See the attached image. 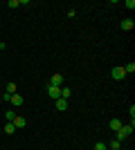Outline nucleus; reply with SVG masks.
I'll return each mask as SVG.
<instances>
[{
    "mask_svg": "<svg viewBox=\"0 0 135 150\" xmlns=\"http://www.w3.org/2000/svg\"><path fill=\"white\" fill-rule=\"evenodd\" d=\"M0 81H2V79H0Z\"/></svg>",
    "mask_w": 135,
    "mask_h": 150,
    "instance_id": "obj_21",
    "label": "nucleus"
},
{
    "mask_svg": "<svg viewBox=\"0 0 135 150\" xmlns=\"http://www.w3.org/2000/svg\"><path fill=\"white\" fill-rule=\"evenodd\" d=\"M0 103H2V101H0Z\"/></svg>",
    "mask_w": 135,
    "mask_h": 150,
    "instance_id": "obj_20",
    "label": "nucleus"
},
{
    "mask_svg": "<svg viewBox=\"0 0 135 150\" xmlns=\"http://www.w3.org/2000/svg\"><path fill=\"white\" fill-rule=\"evenodd\" d=\"M126 7H129V9H135V0H126Z\"/></svg>",
    "mask_w": 135,
    "mask_h": 150,
    "instance_id": "obj_18",
    "label": "nucleus"
},
{
    "mask_svg": "<svg viewBox=\"0 0 135 150\" xmlns=\"http://www.w3.org/2000/svg\"><path fill=\"white\" fill-rule=\"evenodd\" d=\"M9 101H11V105H14V108H20V105H23V96H20L18 92L11 94V99H9Z\"/></svg>",
    "mask_w": 135,
    "mask_h": 150,
    "instance_id": "obj_6",
    "label": "nucleus"
},
{
    "mask_svg": "<svg viewBox=\"0 0 135 150\" xmlns=\"http://www.w3.org/2000/svg\"><path fill=\"white\" fill-rule=\"evenodd\" d=\"M5 92L7 94H16V83H11V81L5 83Z\"/></svg>",
    "mask_w": 135,
    "mask_h": 150,
    "instance_id": "obj_11",
    "label": "nucleus"
},
{
    "mask_svg": "<svg viewBox=\"0 0 135 150\" xmlns=\"http://www.w3.org/2000/svg\"><path fill=\"white\" fill-rule=\"evenodd\" d=\"M14 132H16L14 123H5V134H14Z\"/></svg>",
    "mask_w": 135,
    "mask_h": 150,
    "instance_id": "obj_15",
    "label": "nucleus"
},
{
    "mask_svg": "<svg viewBox=\"0 0 135 150\" xmlns=\"http://www.w3.org/2000/svg\"><path fill=\"white\" fill-rule=\"evenodd\" d=\"M131 132H133V123H131V125H124V123H122V128H119V130L115 132V134H117L115 139L124 141V139H129V137H131Z\"/></svg>",
    "mask_w": 135,
    "mask_h": 150,
    "instance_id": "obj_1",
    "label": "nucleus"
},
{
    "mask_svg": "<svg viewBox=\"0 0 135 150\" xmlns=\"http://www.w3.org/2000/svg\"><path fill=\"white\" fill-rule=\"evenodd\" d=\"M47 94H50L52 99L56 101V99H61V88H54V85H47Z\"/></svg>",
    "mask_w": 135,
    "mask_h": 150,
    "instance_id": "obj_3",
    "label": "nucleus"
},
{
    "mask_svg": "<svg viewBox=\"0 0 135 150\" xmlns=\"http://www.w3.org/2000/svg\"><path fill=\"white\" fill-rule=\"evenodd\" d=\"M124 72H126V74H133L135 72V63H126V65H124Z\"/></svg>",
    "mask_w": 135,
    "mask_h": 150,
    "instance_id": "obj_12",
    "label": "nucleus"
},
{
    "mask_svg": "<svg viewBox=\"0 0 135 150\" xmlns=\"http://www.w3.org/2000/svg\"><path fill=\"white\" fill-rule=\"evenodd\" d=\"M95 150H108V146L101 144V141H97V144H95Z\"/></svg>",
    "mask_w": 135,
    "mask_h": 150,
    "instance_id": "obj_17",
    "label": "nucleus"
},
{
    "mask_svg": "<svg viewBox=\"0 0 135 150\" xmlns=\"http://www.w3.org/2000/svg\"><path fill=\"white\" fill-rule=\"evenodd\" d=\"M119 148H122V141H119V139H113L108 144V150H119Z\"/></svg>",
    "mask_w": 135,
    "mask_h": 150,
    "instance_id": "obj_10",
    "label": "nucleus"
},
{
    "mask_svg": "<svg viewBox=\"0 0 135 150\" xmlns=\"http://www.w3.org/2000/svg\"><path fill=\"white\" fill-rule=\"evenodd\" d=\"M11 123H14L16 130H20V128H25V125H27V121H25V117H18V114H16V119H14Z\"/></svg>",
    "mask_w": 135,
    "mask_h": 150,
    "instance_id": "obj_5",
    "label": "nucleus"
},
{
    "mask_svg": "<svg viewBox=\"0 0 135 150\" xmlns=\"http://www.w3.org/2000/svg\"><path fill=\"white\" fill-rule=\"evenodd\" d=\"M110 130H113V132H117V130H119V128H122V121H119V119H110Z\"/></svg>",
    "mask_w": 135,
    "mask_h": 150,
    "instance_id": "obj_9",
    "label": "nucleus"
},
{
    "mask_svg": "<svg viewBox=\"0 0 135 150\" xmlns=\"http://www.w3.org/2000/svg\"><path fill=\"white\" fill-rule=\"evenodd\" d=\"M7 7H9V9H16V7H20V2H18V0H9Z\"/></svg>",
    "mask_w": 135,
    "mask_h": 150,
    "instance_id": "obj_16",
    "label": "nucleus"
},
{
    "mask_svg": "<svg viewBox=\"0 0 135 150\" xmlns=\"http://www.w3.org/2000/svg\"><path fill=\"white\" fill-rule=\"evenodd\" d=\"M5 119H7V123H11V121L16 119V112H14V110H9V112H5Z\"/></svg>",
    "mask_w": 135,
    "mask_h": 150,
    "instance_id": "obj_14",
    "label": "nucleus"
},
{
    "mask_svg": "<svg viewBox=\"0 0 135 150\" xmlns=\"http://www.w3.org/2000/svg\"><path fill=\"white\" fill-rule=\"evenodd\" d=\"M54 105H56L59 112H63V110H68V101H65V99H56V101H54Z\"/></svg>",
    "mask_w": 135,
    "mask_h": 150,
    "instance_id": "obj_7",
    "label": "nucleus"
},
{
    "mask_svg": "<svg viewBox=\"0 0 135 150\" xmlns=\"http://www.w3.org/2000/svg\"><path fill=\"white\" fill-rule=\"evenodd\" d=\"M2 50H5V43H2V40H0V52H2Z\"/></svg>",
    "mask_w": 135,
    "mask_h": 150,
    "instance_id": "obj_19",
    "label": "nucleus"
},
{
    "mask_svg": "<svg viewBox=\"0 0 135 150\" xmlns=\"http://www.w3.org/2000/svg\"><path fill=\"white\" fill-rule=\"evenodd\" d=\"M47 85H54V88H61V85H63V76L61 74H54L50 79V83H47Z\"/></svg>",
    "mask_w": 135,
    "mask_h": 150,
    "instance_id": "obj_4",
    "label": "nucleus"
},
{
    "mask_svg": "<svg viewBox=\"0 0 135 150\" xmlns=\"http://www.w3.org/2000/svg\"><path fill=\"white\" fill-rule=\"evenodd\" d=\"M70 88H61V99H65V101H68V99H70Z\"/></svg>",
    "mask_w": 135,
    "mask_h": 150,
    "instance_id": "obj_13",
    "label": "nucleus"
},
{
    "mask_svg": "<svg viewBox=\"0 0 135 150\" xmlns=\"http://www.w3.org/2000/svg\"><path fill=\"white\" fill-rule=\"evenodd\" d=\"M113 79H115V81H122V79H126V72H124V67H113Z\"/></svg>",
    "mask_w": 135,
    "mask_h": 150,
    "instance_id": "obj_2",
    "label": "nucleus"
},
{
    "mask_svg": "<svg viewBox=\"0 0 135 150\" xmlns=\"http://www.w3.org/2000/svg\"><path fill=\"white\" fill-rule=\"evenodd\" d=\"M119 27H122L124 31H131V29H133V27H135V23H133V20H131V18H126V20H122V25H119Z\"/></svg>",
    "mask_w": 135,
    "mask_h": 150,
    "instance_id": "obj_8",
    "label": "nucleus"
}]
</instances>
